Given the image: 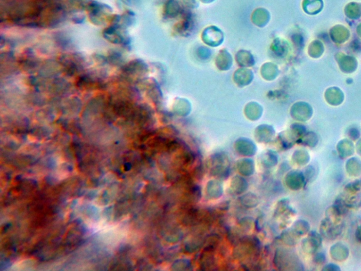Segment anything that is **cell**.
<instances>
[{
  "label": "cell",
  "mask_w": 361,
  "mask_h": 271,
  "mask_svg": "<svg viewBox=\"0 0 361 271\" xmlns=\"http://www.w3.org/2000/svg\"><path fill=\"white\" fill-rule=\"evenodd\" d=\"M314 261L315 262L318 263V264H322L325 261V256L323 253H316L314 257Z\"/></svg>",
  "instance_id": "obj_1"
},
{
  "label": "cell",
  "mask_w": 361,
  "mask_h": 271,
  "mask_svg": "<svg viewBox=\"0 0 361 271\" xmlns=\"http://www.w3.org/2000/svg\"><path fill=\"white\" fill-rule=\"evenodd\" d=\"M356 235H357V238L360 242H361V226L359 227L357 229V232H356Z\"/></svg>",
  "instance_id": "obj_2"
}]
</instances>
